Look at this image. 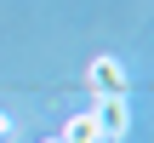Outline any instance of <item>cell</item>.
Masks as SVG:
<instances>
[{
  "label": "cell",
  "instance_id": "1",
  "mask_svg": "<svg viewBox=\"0 0 154 143\" xmlns=\"http://www.w3.org/2000/svg\"><path fill=\"white\" fill-rule=\"evenodd\" d=\"M91 109H97V120H103V138L120 143L126 132H131V103H126V92H97Z\"/></svg>",
  "mask_w": 154,
  "mask_h": 143
},
{
  "label": "cell",
  "instance_id": "4",
  "mask_svg": "<svg viewBox=\"0 0 154 143\" xmlns=\"http://www.w3.org/2000/svg\"><path fill=\"white\" fill-rule=\"evenodd\" d=\"M0 138H11V115L6 109H0Z\"/></svg>",
  "mask_w": 154,
  "mask_h": 143
},
{
  "label": "cell",
  "instance_id": "2",
  "mask_svg": "<svg viewBox=\"0 0 154 143\" xmlns=\"http://www.w3.org/2000/svg\"><path fill=\"white\" fill-rule=\"evenodd\" d=\"M63 143H109L103 138V120H97V109H80V115H69V126L57 132Z\"/></svg>",
  "mask_w": 154,
  "mask_h": 143
},
{
  "label": "cell",
  "instance_id": "3",
  "mask_svg": "<svg viewBox=\"0 0 154 143\" xmlns=\"http://www.w3.org/2000/svg\"><path fill=\"white\" fill-rule=\"evenodd\" d=\"M91 86L97 92H126V63L120 57H97L91 63Z\"/></svg>",
  "mask_w": 154,
  "mask_h": 143
},
{
  "label": "cell",
  "instance_id": "5",
  "mask_svg": "<svg viewBox=\"0 0 154 143\" xmlns=\"http://www.w3.org/2000/svg\"><path fill=\"white\" fill-rule=\"evenodd\" d=\"M46 143H63V138H46Z\"/></svg>",
  "mask_w": 154,
  "mask_h": 143
}]
</instances>
